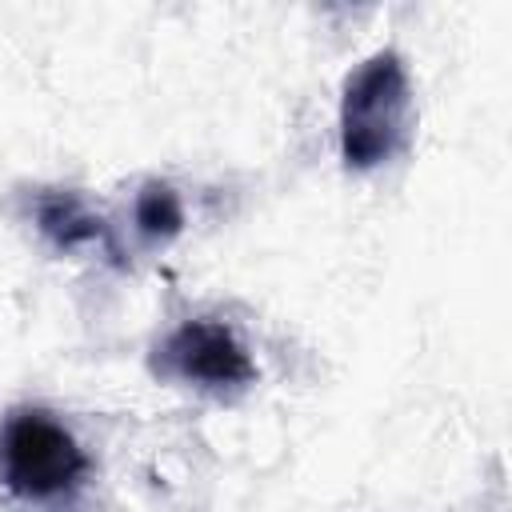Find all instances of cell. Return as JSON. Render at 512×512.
I'll list each match as a JSON object with an SVG mask.
<instances>
[{
    "mask_svg": "<svg viewBox=\"0 0 512 512\" xmlns=\"http://www.w3.org/2000/svg\"><path fill=\"white\" fill-rule=\"evenodd\" d=\"M160 372L208 388H224V384H248L256 376V364L224 324L188 320L160 344Z\"/></svg>",
    "mask_w": 512,
    "mask_h": 512,
    "instance_id": "3",
    "label": "cell"
},
{
    "mask_svg": "<svg viewBox=\"0 0 512 512\" xmlns=\"http://www.w3.org/2000/svg\"><path fill=\"white\" fill-rule=\"evenodd\" d=\"M408 72L396 52H376L364 60L340 100V152L348 168H372L388 160L408 132Z\"/></svg>",
    "mask_w": 512,
    "mask_h": 512,
    "instance_id": "1",
    "label": "cell"
},
{
    "mask_svg": "<svg viewBox=\"0 0 512 512\" xmlns=\"http://www.w3.org/2000/svg\"><path fill=\"white\" fill-rule=\"evenodd\" d=\"M88 456L72 432L40 408L12 412L0 428V480L12 496L52 500L80 484Z\"/></svg>",
    "mask_w": 512,
    "mask_h": 512,
    "instance_id": "2",
    "label": "cell"
},
{
    "mask_svg": "<svg viewBox=\"0 0 512 512\" xmlns=\"http://www.w3.org/2000/svg\"><path fill=\"white\" fill-rule=\"evenodd\" d=\"M36 220H40V232L56 248H76V244H88V240L104 236L100 216H92L84 208V200L72 196V192H48L36 208Z\"/></svg>",
    "mask_w": 512,
    "mask_h": 512,
    "instance_id": "4",
    "label": "cell"
},
{
    "mask_svg": "<svg viewBox=\"0 0 512 512\" xmlns=\"http://www.w3.org/2000/svg\"><path fill=\"white\" fill-rule=\"evenodd\" d=\"M136 224H140V232H144L148 240H168V236H176L180 224H184L180 196H176L168 184H160V180L144 184V192L136 196Z\"/></svg>",
    "mask_w": 512,
    "mask_h": 512,
    "instance_id": "5",
    "label": "cell"
}]
</instances>
